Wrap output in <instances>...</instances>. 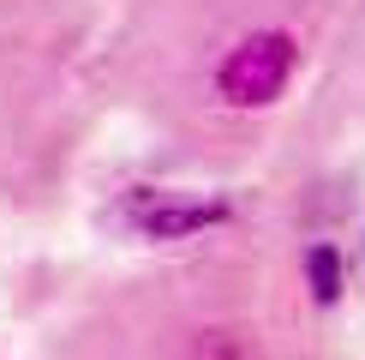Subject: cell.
Segmentation results:
<instances>
[{
  "label": "cell",
  "instance_id": "6da1fadb",
  "mask_svg": "<svg viewBox=\"0 0 365 360\" xmlns=\"http://www.w3.org/2000/svg\"><path fill=\"white\" fill-rule=\"evenodd\" d=\"M294 66H299V42L287 36V30H252V36L234 42L227 60L216 66V90L234 109H269L287 90Z\"/></svg>",
  "mask_w": 365,
  "mask_h": 360
},
{
  "label": "cell",
  "instance_id": "3957f363",
  "mask_svg": "<svg viewBox=\"0 0 365 360\" xmlns=\"http://www.w3.org/2000/svg\"><path fill=\"white\" fill-rule=\"evenodd\" d=\"M306 282H312V300L317 306H336L341 289H347V259L336 246H312L306 252Z\"/></svg>",
  "mask_w": 365,
  "mask_h": 360
},
{
  "label": "cell",
  "instance_id": "277c9868",
  "mask_svg": "<svg viewBox=\"0 0 365 360\" xmlns=\"http://www.w3.org/2000/svg\"><path fill=\"white\" fill-rule=\"evenodd\" d=\"M347 276H354V282H359V294H365V240L354 246V259H347Z\"/></svg>",
  "mask_w": 365,
  "mask_h": 360
},
{
  "label": "cell",
  "instance_id": "7a4b0ae2",
  "mask_svg": "<svg viewBox=\"0 0 365 360\" xmlns=\"http://www.w3.org/2000/svg\"><path fill=\"white\" fill-rule=\"evenodd\" d=\"M132 229L144 240H186V234H204L227 222V199H204V192H174V186H156V192H138L126 204Z\"/></svg>",
  "mask_w": 365,
  "mask_h": 360
}]
</instances>
